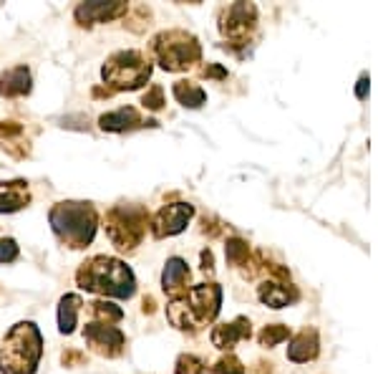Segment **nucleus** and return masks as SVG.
Returning a JSON list of instances; mask_svg holds the SVG:
<instances>
[{"label": "nucleus", "mask_w": 378, "mask_h": 374, "mask_svg": "<svg viewBox=\"0 0 378 374\" xmlns=\"http://www.w3.org/2000/svg\"><path fill=\"white\" fill-rule=\"evenodd\" d=\"M76 283L83 291L111 298H132L136 293V276L124 260L111 255H94L76 271Z\"/></svg>", "instance_id": "1"}, {"label": "nucleus", "mask_w": 378, "mask_h": 374, "mask_svg": "<svg viewBox=\"0 0 378 374\" xmlns=\"http://www.w3.org/2000/svg\"><path fill=\"white\" fill-rule=\"evenodd\" d=\"M222 288L217 283H200L187 293L172 296L167 306V319L179 331H197L220 314Z\"/></svg>", "instance_id": "2"}, {"label": "nucleus", "mask_w": 378, "mask_h": 374, "mask_svg": "<svg viewBox=\"0 0 378 374\" xmlns=\"http://www.w3.org/2000/svg\"><path fill=\"white\" fill-rule=\"evenodd\" d=\"M48 222L63 246L81 251L94 241L96 228H99V213L91 203L69 200V203H56L50 208Z\"/></svg>", "instance_id": "3"}, {"label": "nucleus", "mask_w": 378, "mask_h": 374, "mask_svg": "<svg viewBox=\"0 0 378 374\" xmlns=\"http://www.w3.org/2000/svg\"><path fill=\"white\" fill-rule=\"evenodd\" d=\"M43 354V336L33 321H18L0 349V374H36Z\"/></svg>", "instance_id": "4"}, {"label": "nucleus", "mask_w": 378, "mask_h": 374, "mask_svg": "<svg viewBox=\"0 0 378 374\" xmlns=\"http://www.w3.org/2000/svg\"><path fill=\"white\" fill-rule=\"evenodd\" d=\"M151 76L149 58L141 51H116L101 66V79L106 81L108 91H136Z\"/></svg>", "instance_id": "5"}, {"label": "nucleus", "mask_w": 378, "mask_h": 374, "mask_svg": "<svg viewBox=\"0 0 378 374\" xmlns=\"http://www.w3.org/2000/svg\"><path fill=\"white\" fill-rule=\"evenodd\" d=\"M157 64L164 71H187L192 64H197L202 56V48L197 39L187 31H162L157 33L149 44Z\"/></svg>", "instance_id": "6"}, {"label": "nucleus", "mask_w": 378, "mask_h": 374, "mask_svg": "<svg viewBox=\"0 0 378 374\" xmlns=\"http://www.w3.org/2000/svg\"><path fill=\"white\" fill-rule=\"evenodd\" d=\"M146 225H149V213L139 205H113L104 215V228H106L108 241L124 253L134 251L144 241Z\"/></svg>", "instance_id": "7"}, {"label": "nucleus", "mask_w": 378, "mask_h": 374, "mask_svg": "<svg viewBox=\"0 0 378 374\" xmlns=\"http://www.w3.org/2000/svg\"><path fill=\"white\" fill-rule=\"evenodd\" d=\"M83 339L91 349H94L99 356H121L126 349V336L119 326H113V323H101V321H91L86 323V329H83Z\"/></svg>", "instance_id": "8"}, {"label": "nucleus", "mask_w": 378, "mask_h": 374, "mask_svg": "<svg viewBox=\"0 0 378 374\" xmlns=\"http://www.w3.org/2000/svg\"><path fill=\"white\" fill-rule=\"evenodd\" d=\"M195 215V208L189 203H174L164 205L157 215L151 218V235L154 238H172V235L182 233L187 228V222Z\"/></svg>", "instance_id": "9"}, {"label": "nucleus", "mask_w": 378, "mask_h": 374, "mask_svg": "<svg viewBox=\"0 0 378 374\" xmlns=\"http://www.w3.org/2000/svg\"><path fill=\"white\" fill-rule=\"evenodd\" d=\"M255 20H258V11L250 3H234L225 11L222 15V33L227 39L232 41H245L250 36V31L255 28Z\"/></svg>", "instance_id": "10"}, {"label": "nucleus", "mask_w": 378, "mask_h": 374, "mask_svg": "<svg viewBox=\"0 0 378 374\" xmlns=\"http://www.w3.org/2000/svg\"><path fill=\"white\" fill-rule=\"evenodd\" d=\"M126 13H129V6H126V3H81V6H76L74 18L78 26L91 28L96 26V23L116 20Z\"/></svg>", "instance_id": "11"}, {"label": "nucleus", "mask_w": 378, "mask_h": 374, "mask_svg": "<svg viewBox=\"0 0 378 374\" xmlns=\"http://www.w3.org/2000/svg\"><path fill=\"white\" fill-rule=\"evenodd\" d=\"M99 127L104 129V132L121 134V132H134V129H144V127H159V124L154 119H144L134 107H121V109L108 112V114H101Z\"/></svg>", "instance_id": "12"}, {"label": "nucleus", "mask_w": 378, "mask_h": 374, "mask_svg": "<svg viewBox=\"0 0 378 374\" xmlns=\"http://www.w3.org/2000/svg\"><path fill=\"white\" fill-rule=\"evenodd\" d=\"M33 89V76L28 66H13L0 74V96L6 99H20L28 96Z\"/></svg>", "instance_id": "13"}, {"label": "nucleus", "mask_w": 378, "mask_h": 374, "mask_svg": "<svg viewBox=\"0 0 378 374\" xmlns=\"http://www.w3.org/2000/svg\"><path fill=\"white\" fill-rule=\"evenodd\" d=\"M0 147L15 159L31 154V142L25 140V129L18 121H0Z\"/></svg>", "instance_id": "14"}, {"label": "nucleus", "mask_w": 378, "mask_h": 374, "mask_svg": "<svg viewBox=\"0 0 378 374\" xmlns=\"http://www.w3.org/2000/svg\"><path fill=\"white\" fill-rule=\"evenodd\" d=\"M252 329H250V321L245 316L234 319L232 323H220V326H214L212 329V344L217 349H232L237 342L242 339H250Z\"/></svg>", "instance_id": "15"}, {"label": "nucleus", "mask_w": 378, "mask_h": 374, "mask_svg": "<svg viewBox=\"0 0 378 374\" xmlns=\"http://www.w3.org/2000/svg\"><path fill=\"white\" fill-rule=\"evenodd\" d=\"M31 195H28V182L25 180H13V182H0V213H18L28 208Z\"/></svg>", "instance_id": "16"}, {"label": "nucleus", "mask_w": 378, "mask_h": 374, "mask_svg": "<svg viewBox=\"0 0 378 374\" xmlns=\"http://www.w3.org/2000/svg\"><path fill=\"white\" fill-rule=\"evenodd\" d=\"M187 281H189V268H187V260L182 258H169L164 263V273H162V286L164 291L172 293V296H179L184 293L187 288Z\"/></svg>", "instance_id": "17"}, {"label": "nucleus", "mask_w": 378, "mask_h": 374, "mask_svg": "<svg viewBox=\"0 0 378 374\" xmlns=\"http://www.w3.org/2000/svg\"><path fill=\"white\" fill-rule=\"evenodd\" d=\"M83 309V301L78 293H66L58 301V331L61 334H74L78 323V311Z\"/></svg>", "instance_id": "18"}, {"label": "nucleus", "mask_w": 378, "mask_h": 374, "mask_svg": "<svg viewBox=\"0 0 378 374\" xmlns=\"http://www.w3.org/2000/svg\"><path fill=\"white\" fill-rule=\"evenodd\" d=\"M318 356V334L313 329H305L290 342L288 359L290 361H310Z\"/></svg>", "instance_id": "19"}, {"label": "nucleus", "mask_w": 378, "mask_h": 374, "mask_svg": "<svg viewBox=\"0 0 378 374\" xmlns=\"http://www.w3.org/2000/svg\"><path fill=\"white\" fill-rule=\"evenodd\" d=\"M258 296H260V301H262L265 306H270V309H283V306H288L290 301H295L298 293L290 291V288H285L283 283H275V281H270V283L260 286Z\"/></svg>", "instance_id": "20"}, {"label": "nucleus", "mask_w": 378, "mask_h": 374, "mask_svg": "<svg viewBox=\"0 0 378 374\" xmlns=\"http://www.w3.org/2000/svg\"><path fill=\"white\" fill-rule=\"evenodd\" d=\"M172 94H174L176 102L187 109H200L202 104L207 102V94L192 81H176L174 86H172Z\"/></svg>", "instance_id": "21"}, {"label": "nucleus", "mask_w": 378, "mask_h": 374, "mask_svg": "<svg viewBox=\"0 0 378 374\" xmlns=\"http://www.w3.org/2000/svg\"><path fill=\"white\" fill-rule=\"evenodd\" d=\"M88 311H91L94 321L101 323H119L124 319V309L116 306L113 301H106V298H99L94 304H88Z\"/></svg>", "instance_id": "22"}, {"label": "nucleus", "mask_w": 378, "mask_h": 374, "mask_svg": "<svg viewBox=\"0 0 378 374\" xmlns=\"http://www.w3.org/2000/svg\"><path fill=\"white\" fill-rule=\"evenodd\" d=\"M225 255L230 266H242V263H247L250 248H247V243L242 241V238H230L225 246Z\"/></svg>", "instance_id": "23"}, {"label": "nucleus", "mask_w": 378, "mask_h": 374, "mask_svg": "<svg viewBox=\"0 0 378 374\" xmlns=\"http://www.w3.org/2000/svg\"><path fill=\"white\" fill-rule=\"evenodd\" d=\"M174 374H207V361L197 354H182L174 364Z\"/></svg>", "instance_id": "24"}, {"label": "nucleus", "mask_w": 378, "mask_h": 374, "mask_svg": "<svg viewBox=\"0 0 378 374\" xmlns=\"http://www.w3.org/2000/svg\"><path fill=\"white\" fill-rule=\"evenodd\" d=\"M290 336L288 326H283V323H272V326H265L262 331H260V344L262 347H275V344L285 342Z\"/></svg>", "instance_id": "25"}, {"label": "nucleus", "mask_w": 378, "mask_h": 374, "mask_svg": "<svg viewBox=\"0 0 378 374\" xmlns=\"http://www.w3.org/2000/svg\"><path fill=\"white\" fill-rule=\"evenodd\" d=\"M164 104H167V102H164V89L159 86V84L149 86V89L141 94V107L149 109V112H159Z\"/></svg>", "instance_id": "26"}, {"label": "nucleus", "mask_w": 378, "mask_h": 374, "mask_svg": "<svg viewBox=\"0 0 378 374\" xmlns=\"http://www.w3.org/2000/svg\"><path fill=\"white\" fill-rule=\"evenodd\" d=\"M212 372H214V374H245V367L239 364L237 356L227 354V356H222V359L217 361V364H214Z\"/></svg>", "instance_id": "27"}, {"label": "nucleus", "mask_w": 378, "mask_h": 374, "mask_svg": "<svg viewBox=\"0 0 378 374\" xmlns=\"http://www.w3.org/2000/svg\"><path fill=\"white\" fill-rule=\"evenodd\" d=\"M18 243L13 238H0V263H13L18 260Z\"/></svg>", "instance_id": "28"}, {"label": "nucleus", "mask_w": 378, "mask_h": 374, "mask_svg": "<svg viewBox=\"0 0 378 374\" xmlns=\"http://www.w3.org/2000/svg\"><path fill=\"white\" fill-rule=\"evenodd\" d=\"M61 361L66 367H74V364H83V361H86V354H83V352H76V349H69V352H63L61 354Z\"/></svg>", "instance_id": "29"}, {"label": "nucleus", "mask_w": 378, "mask_h": 374, "mask_svg": "<svg viewBox=\"0 0 378 374\" xmlns=\"http://www.w3.org/2000/svg\"><path fill=\"white\" fill-rule=\"evenodd\" d=\"M141 311H144V314H154V311H157V301H154V296L141 298Z\"/></svg>", "instance_id": "30"}, {"label": "nucleus", "mask_w": 378, "mask_h": 374, "mask_svg": "<svg viewBox=\"0 0 378 374\" xmlns=\"http://www.w3.org/2000/svg\"><path fill=\"white\" fill-rule=\"evenodd\" d=\"M204 76H214V79H225L227 76V71L222 69V66H207L204 69Z\"/></svg>", "instance_id": "31"}, {"label": "nucleus", "mask_w": 378, "mask_h": 374, "mask_svg": "<svg viewBox=\"0 0 378 374\" xmlns=\"http://www.w3.org/2000/svg\"><path fill=\"white\" fill-rule=\"evenodd\" d=\"M212 263H214L212 251H202V271H209V273H212Z\"/></svg>", "instance_id": "32"}, {"label": "nucleus", "mask_w": 378, "mask_h": 374, "mask_svg": "<svg viewBox=\"0 0 378 374\" xmlns=\"http://www.w3.org/2000/svg\"><path fill=\"white\" fill-rule=\"evenodd\" d=\"M365 89H368V76H360L358 89H356V96H358V99H363V96H365Z\"/></svg>", "instance_id": "33"}, {"label": "nucleus", "mask_w": 378, "mask_h": 374, "mask_svg": "<svg viewBox=\"0 0 378 374\" xmlns=\"http://www.w3.org/2000/svg\"><path fill=\"white\" fill-rule=\"evenodd\" d=\"M94 96H96V99H104V96H106V99H108V96H113V91L101 89V86H96V89H94Z\"/></svg>", "instance_id": "34"}]
</instances>
